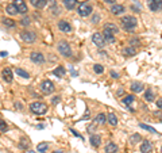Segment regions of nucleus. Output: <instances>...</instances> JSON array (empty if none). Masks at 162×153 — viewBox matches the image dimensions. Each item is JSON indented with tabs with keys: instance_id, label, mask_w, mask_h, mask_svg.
Here are the masks:
<instances>
[{
	"instance_id": "nucleus-1",
	"label": "nucleus",
	"mask_w": 162,
	"mask_h": 153,
	"mask_svg": "<svg viewBox=\"0 0 162 153\" xmlns=\"http://www.w3.org/2000/svg\"><path fill=\"white\" fill-rule=\"evenodd\" d=\"M30 110L37 115H43L48 112V106L42 102H34L30 104Z\"/></svg>"
},
{
	"instance_id": "nucleus-2",
	"label": "nucleus",
	"mask_w": 162,
	"mask_h": 153,
	"mask_svg": "<svg viewBox=\"0 0 162 153\" xmlns=\"http://www.w3.org/2000/svg\"><path fill=\"white\" fill-rule=\"evenodd\" d=\"M120 22H122V26H123L124 30L131 31V30H134L135 27H137V22H138V20L135 19L134 16H124Z\"/></svg>"
},
{
	"instance_id": "nucleus-3",
	"label": "nucleus",
	"mask_w": 162,
	"mask_h": 153,
	"mask_svg": "<svg viewBox=\"0 0 162 153\" xmlns=\"http://www.w3.org/2000/svg\"><path fill=\"white\" fill-rule=\"evenodd\" d=\"M58 51L60 54H62L64 57H69L72 54V49H70V45L68 44L66 41H61L58 44Z\"/></svg>"
},
{
	"instance_id": "nucleus-4",
	"label": "nucleus",
	"mask_w": 162,
	"mask_h": 153,
	"mask_svg": "<svg viewBox=\"0 0 162 153\" xmlns=\"http://www.w3.org/2000/svg\"><path fill=\"white\" fill-rule=\"evenodd\" d=\"M41 91L43 94H46V95H49V94H53L54 92V84H53V81H50V80H45V81H42Z\"/></svg>"
},
{
	"instance_id": "nucleus-5",
	"label": "nucleus",
	"mask_w": 162,
	"mask_h": 153,
	"mask_svg": "<svg viewBox=\"0 0 162 153\" xmlns=\"http://www.w3.org/2000/svg\"><path fill=\"white\" fill-rule=\"evenodd\" d=\"M78 14L81 16H88L92 14V6L88 3H81V6L78 7Z\"/></svg>"
},
{
	"instance_id": "nucleus-6",
	"label": "nucleus",
	"mask_w": 162,
	"mask_h": 153,
	"mask_svg": "<svg viewBox=\"0 0 162 153\" xmlns=\"http://www.w3.org/2000/svg\"><path fill=\"white\" fill-rule=\"evenodd\" d=\"M20 37H22V39L24 42H27V44H32V42L35 41V38H37L35 33H32V31H22L20 33Z\"/></svg>"
},
{
	"instance_id": "nucleus-7",
	"label": "nucleus",
	"mask_w": 162,
	"mask_h": 153,
	"mask_svg": "<svg viewBox=\"0 0 162 153\" xmlns=\"http://www.w3.org/2000/svg\"><path fill=\"white\" fill-rule=\"evenodd\" d=\"M149 8L154 12L162 11V0H149Z\"/></svg>"
},
{
	"instance_id": "nucleus-8",
	"label": "nucleus",
	"mask_w": 162,
	"mask_h": 153,
	"mask_svg": "<svg viewBox=\"0 0 162 153\" xmlns=\"http://www.w3.org/2000/svg\"><path fill=\"white\" fill-rule=\"evenodd\" d=\"M92 42L96 45V46H99V48H102V46L105 45V41H104V38H103V34H100V33H95V34L92 35Z\"/></svg>"
},
{
	"instance_id": "nucleus-9",
	"label": "nucleus",
	"mask_w": 162,
	"mask_h": 153,
	"mask_svg": "<svg viewBox=\"0 0 162 153\" xmlns=\"http://www.w3.org/2000/svg\"><path fill=\"white\" fill-rule=\"evenodd\" d=\"M14 6L16 7V10H18V12L19 14H26L27 12V6H26V3L23 1V0H14Z\"/></svg>"
},
{
	"instance_id": "nucleus-10",
	"label": "nucleus",
	"mask_w": 162,
	"mask_h": 153,
	"mask_svg": "<svg viewBox=\"0 0 162 153\" xmlns=\"http://www.w3.org/2000/svg\"><path fill=\"white\" fill-rule=\"evenodd\" d=\"M30 58H31L32 62L35 64H43L45 62V57L42 53H38V51H32L31 54H30Z\"/></svg>"
},
{
	"instance_id": "nucleus-11",
	"label": "nucleus",
	"mask_w": 162,
	"mask_h": 153,
	"mask_svg": "<svg viewBox=\"0 0 162 153\" xmlns=\"http://www.w3.org/2000/svg\"><path fill=\"white\" fill-rule=\"evenodd\" d=\"M1 76H3V80L6 81V83H12L14 76H12V72H11L10 68H6V69H3V72H1Z\"/></svg>"
},
{
	"instance_id": "nucleus-12",
	"label": "nucleus",
	"mask_w": 162,
	"mask_h": 153,
	"mask_svg": "<svg viewBox=\"0 0 162 153\" xmlns=\"http://www.w3.org/2000/svg\"><path fill=\"white\" fill-rule=\"evenodd\" d=\"M58 29L64 33H72V26H70L66 20H60V22H58Z\"/></svg>"
},
{
	"instance_id": "nucleus-13",
	"label": "nucleus",
	"mask_w": 162,
	"mask_h": 153,
	"mask_svg": "<svg viewBox=\"0 0 162 153\" xmlns=\"http://www.w3.org/2000/svg\"><path fill=\"white\" fill-rule=\"evenodd\" d=\"M104 30L105 31H108V33H111V34H116V33H119V27L116 25H114V23H105Z\"/></svg>"
},
{
	"instance_id": "nucleus-14",
	"label": "nucleus",
	"mask_w": 162,
	"mask_h": 153,
	"mask_svg": "<svg viewBox=\"0 0 162 153\" xmlns=\"http://www.w3.org/2000/svg\"><path fill=\"white\" fill-rule=\"evenodd\" d=\"M89 142H91V145H92L93 148H97L100 146V144H102V137L100 136H91V138H89Z\"/></svg>"
},
{
	"instance_id": "nucleus-15",
	"label": "nucleus",
	"mask_w": 162,
	"mask_h": 153,
	"mask_svg": "<svg viewBox=\"0 0 162 153\" xmlns=\"http://www.w3.org/2000/svg\"><path fill=\"white\" fill-rule=\"evenodd\" d=\"M153 149V145L150 141H143L142 145H140V152L142 153H150Z\"/></svg>"
},
{
	"instance_id": "nucleus-16",
	"label": "nucleus",
	"mask_w": 162,
	"mask_h": 153,
	"mask_svg": "<svg viewBox=\"0 0 162 153\" xmlns=\"http://www.w3.org/2000/svg\"><path fill=\"white\" fill-rule=\"evenodd\" d=\"M103 38H104L105 44H115V37H114V34L105 31V30H104V33H103Z\"/></svg>"
},
{
	"instance_id": "nucleus-17",
	"label": "nucleus",
	"mask_w": 162,
	"mask_h": 153,
	"mask_svg": "<svg viewBox=\"0 0 162 153\" xmlns=\"http://www.w3.org/2000/svg\"><path fill=\"white\" fill-rule=\"evenodd\" d=\"M118 152V145L114 142H108L105 145V153H116Z\"/></svg>"
},
{
	"instance_id": "nucleus-18",
	"label": "nucleus",
	"mask_w": 162,
	"mask_h": 153,
	"mask_svg": "<svg viewBox=\"0 0 162 153\" xmlns=\"http://www.w3.org/2000/svg\"><path fill=\"white\" fill-rule=\"evenodd\" d=\"M124 11V7L122 6V4H114V6L111 7V12L114 14V15H119V14H122Z\"/></svg>"
},
{
	"instance_id": "nucleus-19",
	"label": "nucleus",
	"mask_w": 162,
	"mask_h": 153,
	"mask_svg": "<svg viewBox=\"0 0 162 153\" xmlns=\"http://www.w3.org/2000/svg\"><path fill=\"white\" fill-rule=\"evenodd\" d=\"M107 122V115L104 114V112H100V114L96 115V118H95V123L97 125H103Z\"/></svg>"
},
{
	"instance_id": "nucleus-20",
	"label": "nucleus",
	"mask_w": 162,
	"mask_h": 153,
	"mask_svg": "<svg viewBox=\"0 0 162 153\" xmlns=\"http://www.w3.org/2000/svg\"><path fill=\"white\" fill-rule=\"evenodd\" d=\"M30 3H31L35 8H43L48 1H46V0H30Z\"/></svg>"
},
{
	"instance_id": "nucleus-21",
	"label": "nucleus",
	"mask_w": 162,
	"mask_h": 153,
	"mask_svg": "<svg viewBox=\"0 0 162 153\" xmlns=\"http://www.w3.org/2000/svg\"><path fill=\"white\" fill-rule=\"evenodd\" d=\"M107 121L109 125H112V126H116L118 125V118H116V115L114 114V112H109L107 117Z\"/></svg>"
},
{
	"instance_id": "nucleus-22",
	"label": "nucleus",
	"mask_w": 162,
	"mask_h": 153,
	"mask_svg": "<svg viewBox=\"0 0 162 153\" xmlns=\"http://www.w3.org/2000/svg\"><path fill=\"white\" fill-rule=\"evenodd\" d=\"M53 75L54 76H57V77H62V76H65V68L64 67H57L55 69L53 70Z\"/></svg>"
},
{
	"instance_id": "nucleus-23",
	"label": "nucleus",
	"mask_w": 162,
	"mask_h": 153,
	"mask_svg": "<svg viewBox=\"0 0 162 153\" xmlns=\"http://www.w3.org/2000/svg\"><path fill=\"white\" fill-rule=\"evenodd\" d=\"M64 4L68 10H73V8H76L77 1L76 0H64Z\"/></svg>"
},
{
	"instance_id": "nucleus-24",
	"label": "nucleus",
	"mask_w": 162,
	"mask_h": 153,
	"mask_svg": "<svg viewBox=\"0 0 162 153\" xmlns=\"http://www.w3.org/2000/svg\"><path fill=\"white\" fill-rule=\"evenodd\" d=\"M131 89H132L134 92H140V91H143V84L142 83H132L131 84Z\"/></svg>"
},
{
	"instance_id": "nucleus-25",
	"label": "nucleus",
	"mask_w": 162,
	"mask_h": 153,
	"mask_svg": "<svg viewBox=\"0 0 162 153\" xmlns=\"http://www.w3.org/2000/svg\"><path fill=\"white\" fill-rule=\"evenodd\" d=\"M6 11H7V14H10V15H16V14H18V10H16V7L14 6V4H8Z\"/></svg>"
},
{
	"instance_id": "nucleus-26",
	"label": "nucleus",
	"mask_w": 162,
	"mask_h": 153,
	"mask_svg": "<svg viewBox=\"0 0 162 153\" xmlns=\"http://www.w3.org/2000/svg\"><path fill=\"white\" fill-rule=\"evenodd\" d=\"M145 98H146L147 102H153V100H154V94H153L151 88L146 89V92H145Z\"/></svg>"
},
{
	"instance_id": "nucleus-27",
	"label": "nucleus",
	"mask_w": 162,
	"mask_h": 153,
	"mask_svg": "<svg viewBox=\"0 0 162 153\" xmlns=\"http://www.w3.org/2000/svg\"><path fill=\"white\" fill-rule=\"evenodd\" d=\"M48 148H49V144H48V142H41V144H38V152H41V153H46Z\"/></svg>"
},
{
	"instance_id": "nucleus-28",
	"label": "nucleus",
	"mask_w": 162,
	"mask_h": 153,
	"mask_svg": "<svg viewBox=\"0 0 162 153\" xmlns=\"http://www.w3.org/2000/svg\"><path fill=\"white\" fill-rule=\"evenodd\" d=\"M16 75H18V76H20V77H23V79H29V77H30V75L27 73L26 70L20 69V68H18V69H16Z\"/></svg>"
},
{
	"instance_id": "nucleus-29",
	"label": "nucleus",
	"mask_w": 162,
	"mask_h": 153,
	"mask_svg": "<svg viewBox=\"0 0 162 153\" xmlns=\"http://www.w3.org/2000/svg\"><path fill=\"white\" fill-rule=\"evenodd\" d=\"M140 140H142L140 134H132V136L130 137V142L131 144H137V142H139Z\"/></svg>"
},
{
	"instance_id": "nucleus-30",
	"label": "nucleus",
	"mask_w": 162,
	"mask_h": 153,
	"mask_svg": "<svg viewBox=\"0 0 162 153\" xmlns=\"http://www.w3.org/2000/svg\"><path fill=\"white\" fill-rule=\"evenodd\" d=\"M134 100H135V98H134L132 95H128V96H126V98H123V103L124 104H127V106H130Z\"/></svg>"
},
{
	"instance_id": "nucleus-31",
	"label": "nucleus",
	"mask_w": 162,
	"mask_h": 153,
	"mask_svg": "<svg viewBox=\"0 0 162 153\" xmlns=\"http://www.w3.org/2000/svg\"><path fill=\"white\" fill-rule=\"evenodd\" d=\"M123 54H126V56H134V54H135V49H134V48H126L123 50Z\"/></svg>"
},
{
	"instance_id": "nucleus-32",
	"label": "nucleus",
	"mask_w": 162,
	"mask_h": 153,
	"mask_svg": "<svg viewBox=\"0 0 162 153\" xmlns=\"http://www.w3.org/2000/svg\"><path fill=\"white\" fill-rule=\"evenodd\" d=\"M7 130H8V126H7L6 121H3V119H0V131H3V133H6Z\"/></svg>"
},
{
	"instance_id": "nucleus-33",
	"label": "nucleus",
	"mask_w": 162,
	"mask_h": 153,
	"mask_svg": "<svg viewBox=\"0 0 162 153\" xmlns=\"http://www.w3.org/2000/svg\"><path fill=\"white\" fill-rule=\"evenodd\" d=\"M142 129H146V130H149V131H151V133H157V130L154 128H151V126H149V125H146V123H140L139 125Z\"/></svg>"
},
{
	"instance_id": "nucleus-34",
	"label": "nucleus",
	"mask_w": 162,
	"mask_h": 153,
	"mask_svg": "<svg viewBox=\"0 0 162 153\" xmlns=\"http://www.w3.org/2000/svg\"><path fill=\"white\" fill-rule=\"evenodd\" d=\"M93 70H95L96 73H103L104 72V68L102 67V65H99V64H96L95 67H93Z\"/></svg>"
},
{
	"instance_id": "nucleus-35",
	"label": "nucleus",
	"mask_w": 162,
	"mask_h": 153,
	"mask_svg": "<svg viewBox=\"0 0 162 153\" xmlns=\"http://www.w3.org/2000/svg\"><path fill=\"white\" fill-rule=\"evenodd\" d=\"M3 23L6 26H8V27H14V26H15V22H14L12 19H4Z\"/></svg>"
},
{
	"instance_id": "nucleus-36",
	"label": "nucleus",
	"mask_w": 162,
	"mask_h": 153,
	"mask_svg": "<svg viewBox=\"0 0 162 153\" xmlns=\"http://www.w3.org/2000/svg\"><path fill=\"white\" fill-rule=\"evenodd\" d=\"M27 146H29V142L26 140H22V142H20V148H23V149H27Z\"/></svg>"
},
{
	"instance_id": "nucleus-37",
	"label": "nucleus",
	"mask_w": 162,
	"mask_h": 153,
	"mask_svg": "<svg viewBox=\"0 0 162 153\" xmlns=\"http://www.w3.org/2000/svg\"><path fill=\"white\" fill-rule=\"evenodd\" d=\"M22 25L23 26L30 25V19H29V18H23V19H22Z\"/></svg>"
},
{
	"instance_id": "nucleus-38",
	"label": "nucleus",
	"mask_w": 162,
	"mask_h": 153,
	"mask_svg": "<svg viewBox=\"0 0 162 153\" xmlns=\"http://www.w3.org/2000/svg\"><path fill=\"white\" fill-rule=\"evenodd\" d=\"M157 107L162 110V98H159L158 100H157Z\"/></svg>"
},
{
	"instance_id": "nucleus-39",
	"label": "nucleus",
	"mask_w": 162,
	"mask_h": 153,
	"mask_svg": "<svg viewBox=\"0 0 162 153\" xmlns=\"http://www.w3.org/2000/svg\"><path fill=\"white\" fill-rule=\"evenodd\" d=\"M51 102H53V104H57V103L60 102V96H54V98H53V100H51Z\"/></svg>"
},
{
	"instance_id": "nucleus-40",
	"label": "nucleus",
	"mask_w": 162,
	"mask_h": 153,
	"mask_svg": "<svg viewBox=\"0 0 162 153\" xmlns=\"http://www.w3.org/2000/svg\"><path fill=\"white\" fill-rule=\"evenodd\" d=\"M109 75H111V77H114V79H119V75L116 73V72H114V70H112Z\"/></svg>"
},
{
	"instance_id": "nucleus-41",
	"label": "nucleus",
	"mask_w": 162,
	"mask_h": 153,
	"mask_svg": "<svg viewBox=\"0 0 162 153\" xmlns=\"http://www.w3.org/2000/svg\"><path fill=\"white\" fill-rule=\"evenodd\" d=\"M99 19H100V18H99V15H95V16H93V19H92V22L93 23H97Z\"/></svg>"
},
{
	"instance_id": "nucleus-42",
	"label": "nucleus",
	"mask_w": 162,
	"mask_h": 153,
	"mask_svg": "<svg viewBox=\"0 0 162 153\" xmlns=\"http://www.w3.org/2000/svg\"><path fill=\"white\" fill-rule=\"evenodd\" d=\"M0 56H1V57H7V56H8V53H7V51H1V53H0Z\"/></svg>"
},
{
	"instance_id": "nucleus-43",
	"label": "nucleus",
	"mask_w": 162,
	"mask_h": 153,
	"mask_svg": "<svg viewBox=\"0 0 162 153\" xmlns=\"http://www.w3.org/2000/svg\"><path fill=\"white\" fill-rule=\"evenodd\" d=\"M88 117H89V110H86V112H85V115H84L83 119H88Z\"/></svg>"
},
{
	"instance_id": "nucleus-44",
	"label": "nucleus",
	"mask_w": 162,
	"mask_h": 153,
	"mask_svg": "<svg viewBox=\"0 0 162 153\" xmlns=\"http://www.w3.org/2000/svg\"><path fill=\"white\" fill-rule=\"evenodd\" d=\"M15 107H18V110H22V106H20V103H15Z\"/></svg>"
},
{
	"instance_id": "nucleus-45",
	"label": "nucleus",
	"mask_w": 162,
	"mask_h": 153,
	"mask_svg": "<svg viewBox=\"0 0 162 153\" xmlns=\"http://www.w3.org/2000/svg\"><path fill=\"white\" fill-rule=\"evenodd\" d=\"M104 1H105V3H112V4H114L116 0H104Z\"/></svg>"
},
{
	"instance_id": "nucleus-46",
	"label": "nucleus",
	"mask_w": 162,
	"mask_h": 153,
	"mask_svg": "<svg viewBox=\"0 0 162 153\" xmlns=\"http://www.w3.org/2000/svg\"><path fill=\"white\" fill-rule=\"evenodd\" d=\"M76 1H78V3H86L88 0H76Z\"/></svg>"
},
{
	"instance_id": "nucleus-47",
	"label": "nucleus",
	"mask_w": 162,
	"mask_h": 153,
	"mask_svg": "<svg viewBox=\"0 0 162 153\" xmlns=\"http://www.w3.org/2000/svg\"><path fill=\"white\" fill-rule=\"evenodd\" d=\"M72 131H73V134H74V136H80V134H78V133H77V131H76V130H72ZM80 137H81V136H80ZM81 138H83V137H81Z\"/></svg>"
},
{
	"instance_id": "nucleus-48",
	"label": "nucleus",
	"mask_w": 162,
	"mask_h": 153,
	"mask_svg": "<svg viewBox=\"0 0 162 153\" xmlns=\"http://www.w3.org/2000/svg\"><path fill=\"white\" fill-rule=\"evenodd\" d=\"M54 153H62V150H55Z\"/></svg>"
},
{
	"instance_id": "nucleus-49",
	"label": "nucleus",
	"mask_w": 162,
	"mask_h": 153,
	"mask_svg": "<svg viewBox=\"0 0 162 153\" xmlns=\"http://www.w3.org/2000/svg\"><path fill=\"white\" fill-rule=\"evenodd\" d=\"M27 153H35V152H32V150H29V152H27Z\"/></svg>"
},
{
	"instance_id": "nucleus-50",
	"label": "nucleus",
	"mask_w": 162,
	"mask_h": 153,
	"mask_svg": "<svg viewBox=\"0 0 162 153\" xmlns=\"http://www.w3.org/2000/svg\"><path fill=\"white\" fill-rule=\"evenodd\" d=\"M161 152H162V149H161Z\"/></svg>"
}]
</instances>
